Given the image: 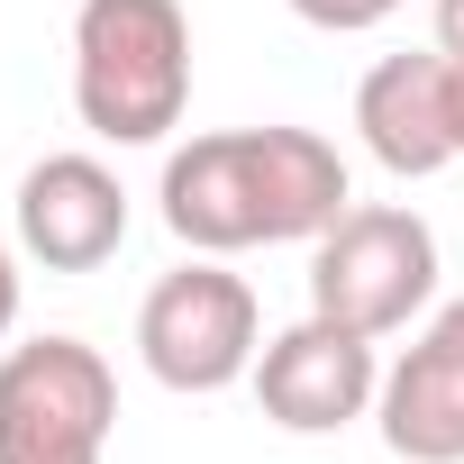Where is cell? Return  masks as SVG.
I'll return each instance as SVG.
<instances>
[{"label": "cell", "instance_id": "6da1fadb", "mask_svg": "<svg viewBox=\"0 0 464 464\" xmlns=\"http://www.w3.org/2000/svg\"><path fill=\"white\" fill-rule=\"evenodd\" d=\"M164 227L191 256H246V246H310L355 209L346 155L319 128H209L164 155Z\"/></svg>", "mask_w": 464, "mask_h": 464}, {"label": "cell", "instance_id": "7a4b0ae2", "mask_svg": "<svg viewBox=\"0 0 464 464\" xmlns=\"http://www.w3.org/2000/svg\"><path fill=\"white\" fill-rule=\"evenodd\" d=\"M73 110L101 146H164L191 110L182 0H82L73 10Z\"/></svg>", "mask_w": 464, "mask_h": 464}, {"label": "cell", "instance_id": "3957f363", "mask_svg": "<svg viewBox=\"0 0 464 464\" xmlns=\"http://www.w3.org/2000/svg\"><path fill=\"white\" fill-rule=\"evenodd\" d=\"M437 301V227L410 200H355L328 237H310V310L355 337H401Z\"/></svg>", "mask_w": 464, "mask_h": 464}, {"label": "cell", "instance_id": "277c9868", "mask_svg": "<svg viewBox=\"0 0 464 464\" xmlns=\"http://www.w3.org/2000/svg\"><path fill=\"white\" fill-rule=\"evenodd\" d=\"M137 355L164 392L209 401L227 382H246L265 355V310L246 292V274H227V256H191L173 265L146 301H137Z\"/></svg>", "mask_w": 464, "mask_h": 464}, {"label": "cell", "instance_id": "5b68a950", "mask_svg": "<svg viewBox=\"0 0 464 464\" xmlns=\"http://www.w3.org/2000/svg\"><path fill=\"white\" fill-rule=\"evenodd\" d=\"M119 428V373L82 337H28L0 355V464H101Z\"/></svg>", "mask_w": 464, "mask_h": 464}, {"label": "cell", "instance_id": "8992f818", "mask_svg": "<svg viewBox=\"0 0 464 464\" xmlns=\"http://www.w3.org/2000/svg\"><path fill=\"white\" fill-rule=\"evenodd\" d=\"M246 382H256V401H265V419L283 437H337V428H355L373 410L382 355H373V337H355V328H337V319L310 310L283 337H265V355H256Z\"/></svg>", "mask_w": 464, "mask_h": 464}, {"label": "cell", "instance_id": "52a82bcc", "mask_svg": "<svg viewBox=\"0 0 464 464\" xmlns=\"http://www.w3.org/2000/svg\"><path fill=\"white\" fill-rule=\"evenodd\" d=\"M373 428L401 464H464V301H437L419 337L382 364Z\"/></svg>", "mask_w": 464, "mask_h": 464}, {"label": "cell", "instance_id": "ba28073f", "mask_svg": "<svg viewBox=\"0 0 464 464\" xmlns=\"http://www.w3.org/2000/svg\"><path fill=\"white\" fill-rule=\"evenodd\" d=\"M128 246V191L101 155H46L19 173V256L46 274H101Z\"/></svg>", "mask_w": 464, "mask_h": 464}, {"label": "cell", "instance_id": "9c48e42d", "mask_svg": "<svg viewBox=\"0 0 464 464\" xmlns=\"http://www.w3.org/2000/svg\"><path fill=\"white\" fill-rule=\"evenodd\" d=\"M355 137L382 173L428 182L455 164V119H446V55H382L355 82Z\"/></svg>", "mask_w": 464, "mask_h": 464}, {"label": "cell", "instance_id": "30bf717a", "mask_svg": "<svg viewBox=\"0 0 464 464\" xmlns=\"http://www.w3.org/2000/svg\"><path fill=\"white\" fill-rule=\"evenodd\" d=\"M410 0H292V19H310V28H328V37H364V28H382V19H401Z\"/></svg>", "mask_w": 464, "mask_h": 464}, {"label": "cell", "instance_id": "8fae6325", "mask_svg": "<svg viewBox=\"0 0 464 464\" xmlns=\"http://www.w3.org/2000/svg\"><path fill=\"white\" fill-rule=\"evenodd\" d=\"M10 328H19V256L0 246V337H10Z\"/></svg>", "mask_w": 464, "mask_h": 464}, {"label": "cell", "instance_id": "7c38bea8", "mask_svg": "<svg viewBox=\"0 0 464 464\" xmlns=\"http://www.w3.org/2000/svg\"><path fill=\"white\" fill-rule=\"evenodd\" d=\"M437 55H464V0H437Z\"/></svg>", "mask_w": 464, "mask_h": 464}, {"label": "cell", "instance_id": "4fadbf2b", "mask_svg": "<svg viewBox=\"0 0 464 464\" xmlns=\"http://www.w3.org/2000/svg\"><path fill=\"white\" fill-rule=\"evenodd\" d=\"M446 119H455V155H464V55H446Z\"/></svg>", "mask_w": 464, "mask_h": 464}]
</instances>
